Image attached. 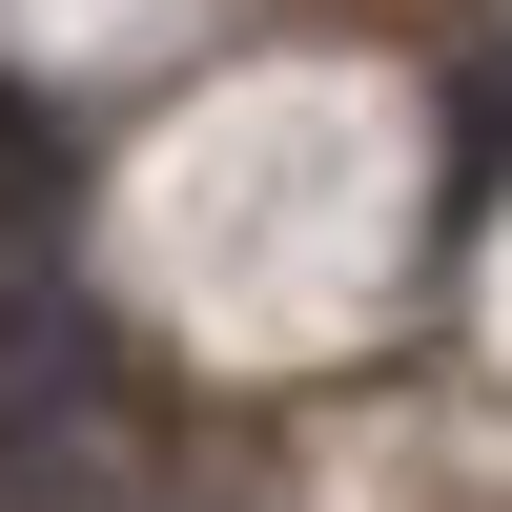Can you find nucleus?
<instances>
[{"mask_svg":"<svg viewBox=\"0 0 512 512\" xmlns=\"http://www.w3.org/2000/svg\"><path fill=\"white\" fill-rule=\"evenodd\" d=\"M41 226H62V144L41 103H0V267H41Z\"/></svg>","mask_w":512,"mask_h":512,"instance_id":"1","label":"nucleus"},{"mask_svg":"<svg viewBox=\"0 0 512 512\" xmlns=\"http://www.w3.org/2000/svg\"><path fill=\"white\" fill-rule=\"evenodd\" d=\"M41 472H62V451H0V512H41Z\"/></svg>","mask_w":512,"mask_h":512,"instance_id":"2","label":"nucleus"}]
</instances>
